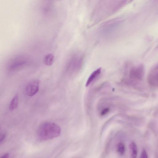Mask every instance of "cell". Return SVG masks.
Listing matches in <instances>:
<instances>
[{"label": "cell", "instance_id": "6da1fadb", "mask_svg": "<svg viewBox=\"0 0 158 158\" xmlns=\"http://www.w3.org/2000/svg\"><path fill=\"white\" fill-rule=\"evenodd\" d=\"M61 131L60 127L56 124L50 122H45L38 127L37 136L40 141L49 140L59 136Z\"/></svg>", "mask_w": 158, "mask_h": 158}, {"label": "cell", "instance_id": "7a4b0ae2", "mask_svg": "<svg viewBox=\"0 0 158 158\" xmlns=\"http://www.w3.org/2000/svg\"><path fill=\"white\" fill-rule=\"evenodd\" d=\"M144 74V67L142 64L132 67L128 73V80L132 82L141 81Z\"/></svg>", "mask_w": 158, "mask_h": 158}, {"label": "cell", "instance_id": "3957f363", "mask_svg": "<svg viewBox=\"0 0 158 158\" xmlns=\"http://www.w3.org/2000/svg\"><path fill=\"white\" fill-rule=\"evenodd\" d=\"M158 64H155L151 68L148 74L147 81L149 85L154 87L158 86Z\"/></svg>", "mask_w": 158, "mask_h": 158}, {"label": "cell", "instance_id": "277c9868", "mask_svg": "<svg viewBox=\"0 0 158 158\" xmlns=\"http://www.w3.org/2000/svg\"><path fill=\"white\" fill-rule=\"evenodd\" d=\"M40 82L39 80L34 79L27 84L25 88L26 93L29 96H32L39 91Z\"/></svg>", "mask_w": 158, "mask_h": 158}, {"label": "cell", "instance_id": "5b68a950", "mask_svg": "<svg viewBox=\"0 0 158 158\" xmlns=\"http://www.w3.org/2000/svg\"><path fill=\"white\" fill-rule=\"evenodd\" d=\"M102 68H99L95 70L90 74L86 82L85 86H88L94 81L100 74Z\"/></svg>", "mask_w": 158, "mask_h": 158}, {"label": "cell", "instance_id": "8992f818", "mask_svg": "<svg viewBox=\"0 0 158 158\" xmlns=\"http://www.w3.org/2000/svg\"><path fill=\"white\" fill-rule=\"evenodd\" d=\"M18 95L17 94L11 101L9 107L10 111H13L17 108L18 106Z\"/></svg>", "mask_w": 158, "mask_h": 158}, {"label": "cell", "instance_id": "52a82bcc", "mask_svg": "<svg viewBox=\"0 0 158 158\" xmlns=\"http://www.w3.org/2000/svg\"><path fill=\"white\" fill-rule=\"evenodd\" d=\"M54 57L52 54H50L46 55L44 58V64L47 66L51 65L53 62Z\"/></svg>", "mask_w": 158, "mask_h": 158}, {"label": "cell", "instance_id": "ba28073f", "mask_svg": "<svg viewBox=\"0 0 158 158\" xmlns=\"http://www.w3.org/2000/svg\"><path fill=\"white\" fill-rule=\"evenodd\" d=\"M130 148L131 151L132 158H135L137 154V149L136 146L134 142H132L130 145Z\"/></svg>", "mask_w": 158, "mask_h": 158}, {"label": "cell", "instance_id": "9c48e42d", "mask_svg": "<svg viewBox=\"0 0 158 158\" xmlns=\"http://www.w3.org/2000/svg\"><path fill=\"white\" fill-rule=\"evenodd\" d=\"M118 152L121 155H123L125 152V149L124 144L122 143H119L117 146Z\"/></svg>", "mask_w": 158, "mask_h": 158}, {"label": "cell", "instance_id": "30bf717a", "mask_svg": "<svg viewBox=\"0 0 158 158\" xmlns=\"http://www.w3.org/2000/svg\"><path fill=\"white\" fill-rule=\"evenodd\" d=\"M110 110L108 108H106L104 109L102 111L101 114L102 115H104L108 113Z\"/></svg>", "mask_w": 158, "mask_h": 158}, {"label": "cell", "instance_id": "8fae6325", "mask_svg": "<svg viewBox=\"0 0 158 158\" xmlns=\"http://www.w3.org/2000/svg\"><path fill=\"white\" fill-rule=\"evenodd\" d=\"M148 157V155L145 150L143 149L140 156L141 158H147Z\"/></svg>", "mask_w": 158, "mask_h": 158}, {"label": "cell", "instance_id": "7c38bea8", "mask_svg": "<svg viewBox=\"0 0 158 158\" xmlns=\"http://www.w3.org/2000/svg\"><path fill=\"white\" fill-rule=\"evenodd\" d=\"M6 135L5 133H2L0 135V143L5 139Z\"/></svg>", "mask_w": 158, "mask_h": 158}, {"label": "cell", "instance_id": "4fadbf2b", "mask_svg": "<svg viewBox=\"0 0 158 158\" xmlns=\"http://www.w3.org/2000/svg\"><path fill=\"white\" fill-rule=\"evenodd\" d=\"M9 156V154L8 153H6L4 154L1 157L2 158H7Z\"/></svg>", "mask_w": 158, "mask_h": 158}, {"label": "cell", "instance_id": "5bb4252c", "mask_svg": "<svg viewBox=\"0 0 158 158\" xmlns=\"http://www.w3.org/2000/svg\"></svg>", "mask_w": 158, "mask_h": 158}]
</instances>
